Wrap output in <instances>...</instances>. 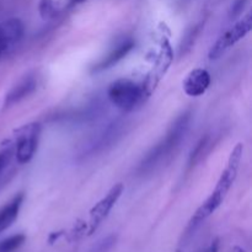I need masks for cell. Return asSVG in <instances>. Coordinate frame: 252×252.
<instances>
[{"label": "cell", "mask_w": 252, "mask_h": 252, "mask_svg": "<svg viewBox=\"0 0 252 252\" xmlns=\"http://www.w3.org/2000/svg\"><path fill=\"white\" fill-rule=\"evenodd\" d=\"M241 154H243V145L238 144V147L231 153L228 166H226V169L221 174L214 191L207 198V201L199 207L198 211L196 212V214L192 218L189 230H194L204 219H207L211 214H213L219 208V206L223 203L224 198H225L226 193L230 189L231 185L234 184V180H235L236 174H238V167L239 164H240Z\"/></svg>", "instance_id": "obj_1"}, {"label": "cell", "mask_w": 252, "mask_h": 252, "mask_svg": "<svg viewBox=\"0 0 252 252\" xmlns=\"http://www.w3.org/2000/svg\"><path fill=\"white\" fill-rule=\"evenodd\" d=\"M189 122H191V113L189 112H185L184 115H181L175 121L174 125L167 132L166 137L159 144L155 145L140 162L139 171L142 174L153 171L167 157H170L172 152L176 150V148L179 147V144L182 142L187 130H189Z\"/></svg>", "instance_id": "obj_2"}, {"label": "cell", "mask_w": 252, "mask_h": 252, "mask_svg": "<svg viewBox=\"0 0 252 252\" xmlns=\"http://www.w3.org/2000/svg\"><path fill=\"white\" fill-rule=\"evenodd\" d=\"M107 96L116 107L123 111H130L139 102L142 97V90L134 81L128 79H118L110 85Z\"/></svg>", "instance_id": "obj_3"}, {"label": "cell", "mask_w": 252, "mask_h": 252, "mask_svg": "<svg viewBox=\"0 0 252 252\" xmlns=\"http://www.w3.org/2000/svg\"><path fill=\"white\" fill-rule=\"evenodd\" d=\"M24 33V24L16 17L0 22V59L9 56L19 46Z\"/></svg>", "instance_id": "obj_4"}, {"label": "cell", "mask_w": 252, "mask_h": 252, "mask_svg": "<svg viewBox=\"0 0 252 252\" xmlns=\"http://www.w3.org/2000/svg\"><path fill=\"white\" fill-rule=\"evenodd\" d=\"M252 26L251 15L244 17L243 20L238 22L234 27L225 32L218 41L216 42L213 47H212L211 52H209V58L211 59H218L221 54L225 51H228L230 47H233L236 42L240 41L241 38L246 36L250 32Z\"/></svg>", "instance_id": "obj_5"}, {"label": "cell", "mask_w": 252, "mask_h": 252, "mask_svg": "<svg viewBox=\"0 0 252 252\" xmlns=\"http://www.w3.org/2000/svg\"><path fill=\"white\" fill-rule=\"evenodd\" d=\"M123 193V185L117 184L116 186H113L110 189L107 194L91 209L90 212V230H89V235L94 234L96 231V229L100 226V224L102 223L106 219V217L110 214V212L112 211V208L115 207V204L117 203V201L120 199L121 194Z\"/></svg>", "instance_id": "obj_6"}, {"label": "cell", "mask_w": 252, "mask_h": 252, "mask_svg": "<svg viewBox=\"0 0 252 252\" xmlns=\"http://www.w3.org/2000/svg\"><path fill=\"white\" fill-rule=\"evenodd\" d=\"M39 138V125H31L22 129L16 140L15 155L19 164H27L33 158Z\"/></svg>", "instance_id": "obj_7"}, {"label": "cell", "mask_w": 252, "mask_h": 252, "mask_svg": "<svg viewBox=\"0 0 252 252\" xmlns=\"http://www.w3.org/2000/svg\"><path fill=\"white\" fill-rule=\"evenodd\" d=\"M211 85V75L204 69H196L191 71L184 81L185 93L192 97L203 95Z\"/></svg>", "instance_id": "obj_8"}, {"label": "cell", "mask_w": 252, "mask_h": 252, "mask_svg": "<svg viewBox=\"0 0 252 252\" xmlns=\"http://www.w3.org/2000/svg\"><path fill=\"white\" fill-rule=\"evenodd\" d=\"M22 202H24V194L19 193L0 209V234L16 220Z\"/></svg>", "instance_id": "obj_9"}, {"label": "cell", "mask_w": 252, "mask_h": 252, "mask_svg": "<svg viewBox=\"0 0 252 252\" xmlns=\"http://www.w3.org/2000/svg\"><path fill=\"white\" fill-rule=\"evenodd\" d=\"M34 89H36V80L33 78H31V76L30 78H25L17 85H15L11 89V91L7 94L6 98H5V106H10L19 102L20 100H22L27 95H30Z\"/></svg>", "instance_id": "obj_10"}, {"label": "cell", "mask_w": 252, "mask_h": 252, "mask_svg": "<svg viewBox=\"0 0 252 252\" xmlns=\"http://www.w3.org/2000/svg\"><path fill=\"white\" fill-rule=\"evenodd\" d=\"M133 42L132 41H127L123 42L122 44H120L118 47H116L107 57H105L103 61H101L97 65L95 66V70H103V69H107L110 66H112L113 64H116L117 62H120L121 59L125 58L133 48Z\"/></svg>", "instance_id": "obj_11"}, {"label": "cell", "mask_w": 252, "mask_h": 252, "mask_svg": "<svg viewBox=\"0 0 252 252\" xmlns=\"http://www.w3.org/2000/svg\"><path fill=\"white\" fill-rule=\"evenodd\" d=\"M25 235L16 234V235L9 236L5 240L0 241V252H15L19 248H21L25 243Z\"/></svg>", "instance_id": "obj_12"}, {"label": "cell", "mask_w": 252, "mask_h": 252, "mask_svg": "<svg viewBox=\"0 0 252 252\" xmlns=\"http://www.w3.org/2000/svg\"><path fill=\"white\" fill-rule=\"evenodd\" d=\"M207 147H208V138H202V139L197 143L196 148L192 150L191 157H189V166H194V164L201 161L202 157H203V154L206 153Z\"/></svg>", "instance_id": "obj_13"}, {"label": "cell", "mask_w": 252, "mask_h": 252, "mask_svg": "<svg viewBox=\"0 0 252 252\" xmlns=\"http://www.w3.org/2000/svg\"><path fill=\"white\" fill-rule=\"evenodd\" d=\"M116 241H117V236L116 235L107 236V238H105L103 240H101L100 243L91 250V252H108L113 246H115Z\"/></svg>", "instance_id": "obj_14"}, {"label": "cell", "mask_w": 252, "mask_h": 252, "mask_svg": "<svg viewBox=\"0 0 252 252\" xmlns=\"http://www.w3.org/2000/svg\"><path fill=\"white\" fill-rule=\"evenodd\" d=\"M11 157H12V150L11 149L2 150V152L0 153V175L4 174L5 169H6L7 165L10 164Z\"/></svg>", "instance_id": "obj_15"}, {"label": "cell", "mask_w": 252, "mask_h": 252, "mask_svg": "<svg viewBox=\"0 0 252 252\" xmlns=\"http://www.w3.org/2000/svg\"><path fill=\"white\" fill-rule=\"evenodd\" d=\"M54 11L53 0H42L41 1V14L43 16H48Z\"/></svg>", "instance_id": "obj_16"}, {"label": "cell", "mask_w": 252, "mask_h": 252, "mask_svg": "<svg viewBox=\"0 0 252 252\" xmlns=\"http://www.w3.org/2000/svg\"><path fill=\"white\" fill-rule=\"evenodd\" d=\"M245 1H246V0H238V1H236L235 4H234L231 12H233L234 15H239V14H240L241 10H243L244 6H245Z\"/></svg>", "instance_id": "obj_17"}, {"label": "cell", "mask_w": 252, "mask_h": 252, "mask_svg": "<svg viewBox=\"0 0 252 252\" xmlns=\"http://www.w3.org/2000/svg\"><path fill=\"white\" fill-rule=\"evenodd\" d=\"M218 251H219V241L216 240L209 245V248L204 252H218Z\"/></svg>", "instance_id": "obj_18"}, {"label": "cell", "mask_w": 252, "mask_h": 252, "mask_svg": "<svg viewBox=\"0 0 252 252\" xmlns=\"http://www.w3.org/2000/svg\"><path fill=\"white\" fill-rule=\"evenodd\" d=\"M81 1H83V0H70V2H71V4H78V2H81Z\"/></svg>", "instance_id": "obj_19"}, {"label": "cell", "mask_w": 252, "mask_h": 252, "mask_svg": "<svg viewBox=\"0 0 252 252\" xmlns=\"http://www.w3.org/2000/svg\"><path fill=\"white\" fill-rule=\"evenodd\" d=\"M236 252H245V251L241 250V249H238V250H236Z\"/></svg>", "instance_id": "obj_20"}]
</instances>
